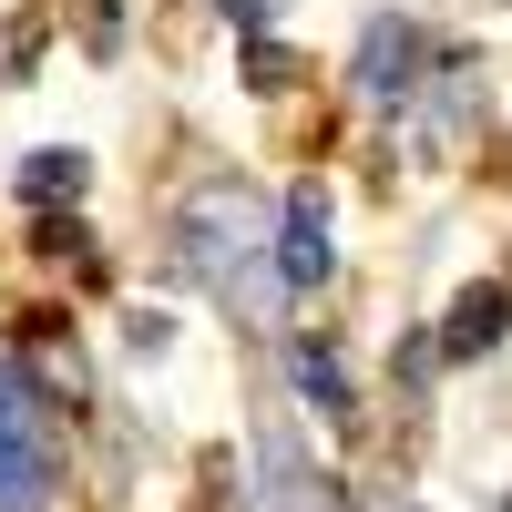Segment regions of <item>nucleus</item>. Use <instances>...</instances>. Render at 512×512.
Listing matches in <instances>:
<instances>
[{
	"instance_id": "nucleus-1",
	"label": "nucleus",
	"mask_w": 512,
	"mask_h": 512,
	"mask_svg": "<svg viewBox=\"0 0 512 512\" xmlns=\"http://www.w3.org/2000/svg\"><path fill=\"white\" fill-rule=\"evenodd\" d=\"M256 267H267V205H256L246 175H216L205 195L175 205V277L226 297V308H267V287H256Z\"/></svg>"
},
{
	"instance_id": "nucleus-2",
	"label": "nucleus",
	"mask_w": 512,
	"mask_h": 512,
	"mask_svg": "<svg viewBox=\"0 0 512 512\" xmlns=\"http://www.w3.org/2000/svg\"><path fill=\"white\" fill-rule=\"evenodd\" d=\"M62 492V431H52V400L0 359V512H41Z\"/></svg>"
},
{
	"instance_id": "nucleus-3",
	"label": "nucleus",
	"mask_w": 512,
	"mask_h": 512,
	"mask_svg": "<svg viewBox=\"0 0 512 512\" xmlns=\"http://www.w3.org/2000/svg\"><path fill=\"white\" fill-rule=\"evenodd\" d=\"M246 512H328V482H318V461L297 451L287 420L256 431V492H246Z\"/></svg>"
},
{
	"instance_id": "nucleus-4",
	"label": "nucleus",
	"mask_w": 512,
	"mask_h": 512,
	"mask_svg": "<svg viewBox=\"0 0 512 512\" xmlns=\"http://www.w3.org/2000/svg\"><path fill=\"white\" fill-rule=\"evenodd\" d=\"M338 246H328V185L308 175L287 195V226H277V287H328Z\"/></svg>"
},
{
	"instance_id": "nucleus-5",
	"label": "nucleus",
	"mask_w": 512,
	"mask_h": 512,
	"mask_svg": "<svg viewBox=\"0 0 512 512\" xmlns=\"http://www.w3.org/2000/svg\"><path fill=\"white\" fill-rule=\"evenodd\" d=\"M420 72H431V41H420L410 21H369V41H359V93L369 103H410Z\"/></svg>"
},
{
	"instance_id": "nucleus-6",
	"label": "nucleus",
	"mask_w": 512,
	"mask_h": 512,
	"mask_svg": "<svg viewBox=\"0 0 512 512\" xmlns=\"http://www.w3.org/2000/svg\"><path fill=\"white\" fill-rule=\"evenodd\" d=\"M502 328H512V287H461L451 318H441V359H482V349H502Z\"/></svg>"
},
{
	"instance_id": "nucleus-7",
	"label": "nucleus",
	"mask_w": 512,
	"mask_h": 512,
	"mask_svg": "<svg viewBox=\"0 0 512 512\" xmlns=\"http://www.w3.org/2000/svg\"><path fill=\"white\" fill-rule=\"evenodd\" d=\"M82 185H93V164H82L72 144H41V154L21 164V195L41 205V216H52V205H82Z\"/></svg>"
},
{
	"instance_id": "nucleus-8",
	"label": "nucleus",
	"mask_w": 512,
	"mask_h": 512,
	"mask_svg": "<svg viewBox=\"0 0 512 512\" xmlns=\"http://www.w3.org/2000/svg\"><path fill=\"white\" fill-rule=\"evenodd\" d=\"M287 369H297V390H308V410L349 420V369H338V349H318V338H297V349H287Z\"/></svg>"
},
{
	"instance_id": "nucleus-9",
	"label": "nucleus",
	"mask_w": 512,
	"mask_h": 512,
	"mask_svg": "<svg viewBox=\"0 0 512 512\" xmlns=\"http://www.w3.org/2000/svg\"><path fill=\"white\" fill-rule=\"evenodd\" d=\"M246 82H256V93H287V82H297V52H277V41H256V52H246Z\"/></svg>"
},
{
	"instance_id": "nucleus-10",
	"label": "nucleus",
	"mask_w": 512,
	"mask_h": 512,
	"mask_svg": "<svg viewBox=\"0 0 512 512\" xmlns=\"http://www.w3.org/2000/svg\"><path fill=\"white\" fill-rule=\"evenodd\" d=\"M431 359H441V338H400V390L420 400V379H431Z\"/></svg>"
},
{
	"instance_id": "nucleus-11",
	"label": "nucleus",
	"mask_w": 512,
	"mask_h": 512,
	"mask_svg": "<svg viewBox=\"0 0 512 512\" xmlns=\"http://www.w3.org/2000/svg\"><path fill=\"white\" fill-rule=\"evenodd\" d=\"M226 21H236V31H267V21H277V0H226Z\"/></svg>"
},
{
	"instance_id": "nucleus-12",
	"label": "nucleus",
	"mask_w": 512,
	"mask_h": 512,
	"mask_svg": "<svg viewBox=\"0 0 512 512\" xmlns=\"http://www.w3.org/2000/svg\"><path fill=\"white\" fill-rule=\"evenodd\" d=\"M502 164H512V144H502Z\"/></svg>"
}]
</instances>
